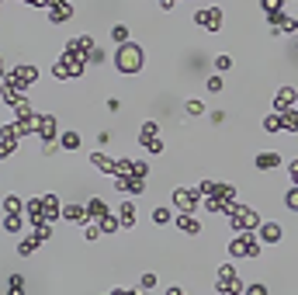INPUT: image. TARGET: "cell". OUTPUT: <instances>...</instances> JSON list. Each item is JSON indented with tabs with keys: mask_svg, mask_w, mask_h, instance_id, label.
Segmentation results:
<instances>
[{
	"mask_svg": "<svg viewBox=\"0 0 298 295\" xmlns=\"http://www.w3.org/2000/svg\"><path fill=\"white\" fill-rule=\"evenodd\" d=\"M260 240H264V243H277L281 240V226L277 223H264V226H260Z\"/></svg>",
	"mask_w": 298,
	"mask_h": 295,
	"instance_id": "cell-2",
	"label": "cell"
},
{
	"mask_svg": "<svg viewBox=\"0 0 298 295\" xmlns=\"http://www.w3.org/2000/svg\"><path fill=\"white\" fill-rule=\"evenodd\" d=\"M77 142H80V136H73V132L63 136V146H66V150H77Z\"/></svg>",
	"mask_w": 298,
	"mask_h": 295,
	"instance_id": "cell-8",
	"label": "cell"
},
{
	"mask_svg": "<svg viewBox=\"0 0 298 295\" xmlns=\"http://www.w3.org/2000/svg\"><path fill=\"white\" fill-rule=\"evenodd\" d=\"M132 219H135V205H132V202H125V205H122V223H128V226H132Z\"/></svg>",
	"mask_w": 298,
	"mask_h": 295,
	"instance_id": "cell-6",
	"label": "cell"
},
{
	"mask_svg": "<svg viewBox=\"0 0 298 295\" xmlns=\"http://www.w3.org/2000/svg\"><path fill=\"white\" fill-rule=\"evenodd\" d=\"M188 115H201V101H188Z\"/></svg>",
	"mask_w": 298,
	"mask_h": 295,
	"instance_id": "cell-11",
	"label": "cell"
},
{
	"mask_svg": "<svg viewBox=\"0 0 298 295\" xmlns=\"http://www.w3.org/2000/svg\"><path fill=\"white\" fill-rule=\"evenodd\" d=\"M215 69H218V73H226V69H233V59H229V56H218V59H215Z\"/></svg>",
	"mask_w": 298,
	"mask_h": 295,
	"instance_id": "cell-7",
	"label": "cell"
},
{
	"mask_svg": "<svg viewBox=\"0 0 298 295\" xmlns=\"http://www.w3.org/2000/svg\"><path fill=\"white\" fill-rule=\"evenodd\" d=\"M142 288H156V274H142Z\"/></svg>",
	"mask_w": 298,
	"mask_h": 295,
	"instance_id": "cell-12",
	"label": "cell"
},
{
	"mask_svg": "<svg viewBox=\"0 0 298 295\" xmlns=\"http://www.w3.org/2000/svg\"><path fill=\"white\" fill-rule=\"evenodd\" d=\"M246 295H267V288H264V285H250V292H246Z\"/></svg>",
	"mask_w": 298,
	"mask_h": 295,
	"instance_id": "cell-13",
	"label": "cell"
},
{
	"mask_svg": "<svg viewBox=\"0 0 298 295\" xmlns=\"http://www.w3.org/2000/svg\"><path fill=\"white\" fill-rule=\"evenodd\" d=\"M173 202H177V208L188 212V208H194V191H177V195H173Z\"/></svg>",
	"mask_w": 298,
	"mask_h": 295,
	"instance_id": "cell-3",
	"label": "cell"
},
{
	"mask_svg": "<svg viewBox=\"0 0 298 295\" xmlns=\"http://www.w3.org/2000/svg\"><path fill=\"white\" fill-rule=\"evenodd\" d=\"M208 91L218 94V91H222V80H218V77H208Z\"/></svg>",
	"mask_w": 298,
	"mask_h": 295,
	"instance_id": "cell-10",
	"label": "cell"
},
{
	"mask_svg": "<svg viewBox=\"0 0 298 295\" xmlns=\"http://www.w3.org/2000/svg\"><path fill=\"white\" fill-rule=\"evenodd\" d=\"M277 163H281L277 153H260V157H256V167H260V170H264V167H277Z\"/></svg>",
	"mask_w": 298,
	"mask_h": 295,
	"instance_id": "cell-4",
	"label": "cell"
},
{
	"mask_svg": "<svg viewBox=\"0 0 298 295\" xmlns=\"http://www.w3.org/2000/svg\"><path fill=\"white\" fill-rule=\"evenodd\" d=\"M111 39H115L118 45H128V28L125 24H115V28H111Z\"/></svg>",
	"mask_w": 298,
	"mask_h": 295,
	"instance_id": "cell-5",
	"label": "cell"
},
{
	"mask_svg": "<svg viewBox=\"0 0 298 295\" xmlns=\"http://www.w3.org/2000/svg\"><path fill=\"white\" fill-rule=\"evenodd\" d=\"M63 215H66V219H77V223H80V219H84V212H80V208H77V205H73V208H66V212H63Z\"/></svg>",
	"mask_w": 298,
	"mask_h": 295,
	"instance_id": "cell-9",
	"label": "cell"
},
{
	"mask_svg": "<svg viewBox=\"0 0 298 295\" xmlns=\"http://www.w3.org/2000/svg\"><path fill=\"white\" fill-rule=\"evenodd\" d=\"M139 63H142V52H139L135 45H122V49H118V56H115V66H118L122 73H135V69H139Z\"/></svg>",
	"mask_w": 298,
	"mask_h": 295,
	"instance_id": "cell-1",
	"label": "cell"
}]
</instances>
